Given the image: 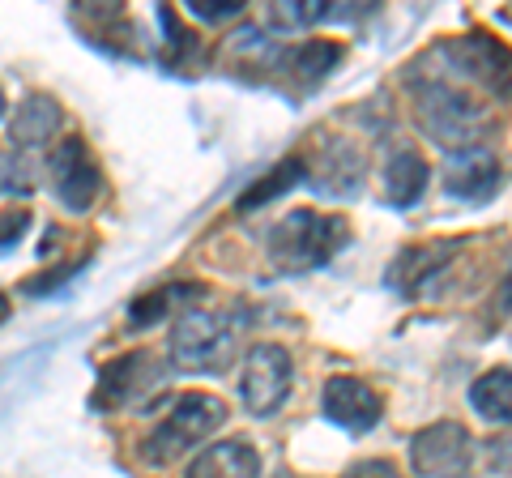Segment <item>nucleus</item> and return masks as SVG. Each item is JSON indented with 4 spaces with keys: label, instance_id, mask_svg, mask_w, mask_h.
<instances>
[{
    "label": "nucleus",
    "instance_id": "1",
    "mask_svg": "<svg viewBox=\"0 0 512 478\" xmlns=\"http://www.w3.org/2000/svg\"><path fill=\"white\" fill-rule=\"evenodd\" d=\"M410 94H414V116H419V129L440 141L444 150H474L478 141L491 133V111L474 99L470 90H461L457 82H448L444 73L410 77Z\"/></svg>",
    "mask_w": 512,
    "mask_h": 478
},
{
    "label": "nucleus",
    "instance_id": "2",
    "mask_svg": "<svg viewBox=\"0 0 512 478\" xmlns=\"http://www.w3.org/2000/svg\"><path fill=\"white\" fill-rule=\"evenodd\" d=\"M346 244H350V222L342 214H320V210H291L265 235L269 261H274L278 274L320 269L338 257Z\"/></svg>",
    "mask_w": 512,
    "mask_h": 478
},
{
    "label": "nucleus",
    "instance_id": "3",
    "mask_svg": "<svg viewBox=\"0 0 512 478\" xmlns=\"http://www.w3.org/2000/svg\"><path fill=\"white\" fill-rule=\"evenodd\" d=\"M227 402H222L218 393H184L175 397V406L163 414V423L154 427V432L146 436V461H154V466H167V461H175L180 453L197 449L201 440H210L222 423H227Z\"/></svg>",
    "mask_w": 512,
    "mask_h": 478
},
{
    "label": "nucleus",
    "instance_id": "4",
    "mask_svg": "<svg viewBox=\"0 0 512 478\" xmlns=\"http://www.w3.org/2000/svg\"><path fill=\"white\" fill-rule=\"evenodd\" d=\"M171 359L188 372H227L235 359V321L227 312L184 308L171 325Z\"/></svg>",
    "mask_w": 512,
    "mask_h": 478
},
{
    "label": "nucleus",
    "instance_id": "5",
    "mask_svg": "<svg viewBox=\"0 0 512 478\" xmlns=\"http://www.w3.org/2000/svg\"><path fill=\"white\" fill-rule=\"evenodd\" d=\"M436 56L448 60V73L483 86L495 99H512V47L508 43L483 35V30H470L461 39L440 43Z\"/></svg>",
    "mask_w": 512,
    "mask_h": 478
},
{
    "label": "nucleus",
    "instance_id": "6",
    "mask_svg": "<svg viewBox=\"0 0 512 478\" xmlns=\"http://www.w3.org/2000/svg\"><path fill=\"white\" fill-rule=\"evenodd\" d=\"M474 457L478 449H474L470 427H461L453 419L431 423L410 440V461L419 478H470Z\"/></svg>",
    "mask_w": 512,
    "mask_h": 478
},
{
    "label": "nucleus",
    "instance_id": "7",
    "mask_svg": "<svg viewBox=\"0 0 512 478\" xmlns=\"http://www.w3.org/2000/svg\"><path fill=\"white\" fill-rule=\"evenodd\" d=\"M167 363L154 350H128V355L111 359L99 372V389H94V410H124L141 406L150 393L163 389Z\"/></svg>",
    "mask_w": 512,
    "mask_h": 478
},
{
    "label": "nucleus",
    "instance_id": "8",
    "mask_svg": "<svg viewBox=\"0 0 512 478\" xmlns=\"http://www.w3.org/2000/svg\"><path fill=\"white\" fill-rule=\"evenodd\" d=\"M291 380H295V368H291V355L274 342H256L248 350V363H244V380H239V393H244V406L265 419L274 414L286 393H291Z\"/></svg>",
    "mask_w": 512,
    "mask_h": 478
},
{
    "label": "nucleus",
    "instance_id": "9",
    "mask_svg": "<svg viewBox=\"0 0 512 478\" xmlns=\"http://www.w3.org/2000/svg\"><path fill=\"white\" fill-rule=\"evenodd\" d=\"M52 188H56L64 210H73V214H86L94 205V197H99L103 175H99V163H94V154L86 150L82 137L56 141V150H52Z\"/></svg>",
    "mask_w": 512,
    "mask_h": 478
},
{
    "label": "nucleus",
    "instance_id": "10",
    "mask_svg": "<svg viewBox=\"0 0 512 478\" xmlns=\"http://www.w3.org/2000/svg\"><path fill=\"white\" fill-rule=\"evenodd\" d=\"M320 414L346 432H372L384 419V397L359 376H329L320 389Z\"/></svg>",
    "mask_w": 512,
    "mask_h": 478
},
{
    "label": "nucleus",
    "instance_id": "11",
    "mask_svg": "<svg viewBox=\"0 0 512 478\" xmlns=\"http://www.w3.org/2000/svg\"><path fill=\"white\" fill-rule=\"evenodd\" d=\"M461 239H431V244H406L384 269V278L397 295H419L431 278H440L448 265L457 261Z\"/></svg>",
    "mask_w": 512,
    "mask_h": 478
},
{
    "label": "nucleus",
    "instance_id": "12",
    "mask_svg": "<svg viewBox=\"0 0 512 478\" xmlns=\"http://www.w3.org/2000/svg\"><path fill=\"white\" fill-rule=\"evenodd\" d=\"M303 184H312L316 193H325V197L359 193L363 188V154H359V146H350L346 137L316 141V167H308V180Z\"/></svg>",
    "mask_w": 512,
    "mask_h": 478
},
{
    "label": "nucleus",
    "instance_id": "13",
    "mask_svg": "<svg viewBox=\"0 0 512 478\" xmlns=\"http://www.w3.org/2000/svg\"><path fill=\"white\" fill-rule=\"evenodd\" d=\"M495 188H500V158H495L487 146L461 150L448 158L444 167V193L457 201H487Z\"/></svg>",
    "mask_w": 512,
    "mask_h": 478
},
{
    "label": "nucleus",
    "instance_id": "14",
    "mask_svg": "<svg viewBox=\"0 0 512 478\" xmlns=\"http://www.w3.org/2000/svg\"><path fill=\"white\" fill-rule=\"evenodd\" d=\"M338 65H342V43H333V39H308V43H299V47H286V52H274V65H269V69L291 73L299 86H320Z\"/></svg>",
    "mask_w": 512,
    "mask_h": 478
},
{
    "label": "nucleus",
    "instance_id": "15",
    "mask_svg": "<svg viewBox=\"0 0 512 478\" xmlns=\"http://www.w3.org/2000/svg\"><path fill=\"white\" fill-rule=\"evenodd\" d=\"M184 478H261V457L248 440H218L192 457Z\"/></svg>",
    "mask_w": 512,
    "mask_h": 478
},
{
    "label": "nucleus",
    "instance_id": "16",
    "mask_svg": "<svg viewBox=\"0 0 512 478\" xmlns=\"http://www.w3.org/2000/svg\"><path fill=\"white\" fill-rule=\"evenodd\" d=\"M60 129V103L52 94H30V99L18 107V116H13V129H9V141L13 146H43V141H52V133Z\"/></svg>",
    "mask_w": 512,
    "mask_h": 478
},
{
    "label": "nucleus",
    "instance_id": "17",
    "mask_svg": "<svg viewBox=\"0 0 512 478\" xmlns=\"http://www.w3.org/2000/svg\"><path fill=\"white\" fill-rule=\"evenodd\" d=\"M384 188H389V201L397 205V210H406V205H414L423 197L427 188V163L414 150H397L389 158V167H384Z\"/></svg>",
    "mask_w": 512,
    "mask_h": 478
},
{
    "label": "nucleus",
    "instance_id": "18",
    "mask_svg": "<svg viewBox=\"0 0 512 478\" xmlns=\"http://www.w3.org/2000/svg\"><path fill=\"white\" fill-rule=\"evenodd\" d=\"M308 180V167H303V158L295 154V158H282V163L269 171V175H261L248 193H239V201H235V210L239 214H252V210H265L274 197H282L286 188H295V184H303Z\"/></svg>",
    "mask_w": 512,
    "mask_h": 478
},
{
    "label": "nucleus",
    "instance_id": "19",
    "mask_svg": "<svg viewBox=\"0 0 512 478\" xmlns=\"http://www.w3.org/2000/svg\"><path fill=\"white\" fill-rule=\"evenodd\" d=\"M474 410L491 423H512V368H491L470 389Z\"/></svg>",
    "mask_w": 512,
    "mask_h": 478
},
{
    "label": "nucleus",
    "instance_id": "20",
    "mask_svg": "<svg viewBox=\"0 0 512 478\" xmlns=\"http://www.w3.org/2000/svg\"><path fill=\"white\" fill-rule=\"evenodd\" d=\"M192 295H201V286H158V291L150 295H141L128 304V325L133 329H146L154 321H163V316L171 312V304H180V299H192Z\"/></svg>",
    "mask_w": 512,
    "mask_h": 478
},
{
    "label": "nucleus",
    "instance_id": "21",
    "mask_svg": "<svg viewBox=\"0 0 512 478\" xmlns=\"http://www.w3.org/2000/svg\"><path fill=\"white\" fill-rule=\"evenodd\" d=\"M188 13H197L201 22H231L244 13V5H239V0H192Z\"/></svg>",
    "mask_w": 512,
    "mask_h": 478
},
{
    "label": "nucleus",
    "instance_id": "22",
    "mask_svg": "<svg viewBox=\"0 0 512 478\" xmlns=\"http://www.w3.org/2000/svg\"><path fill=\"white\" fill-rule=\"evenodd\" d=\"M30 227V210H0V248H9V244H18V239L26 235Z\"/></svg>",
    "mask_w": 512,
    "mask_h": 478
},
{
    "label": "nucleus",
    "instance_id": "23",
    "mask_svg": "<svg viewBox=\"0 0 512 478\" xmlns=\"http://www.w3.org/2000/svg\"><path fill=\"white\" fill-rule=\"evenodd\" d=\"M346 478H402V474H397L389 461H359V466L350 470Z\"/></svg>",
    "mask_w": 512,
    "mask_h": 478
},
{
    "label": "nucleus",
    "instance_id": "24",
    "mask_svg": "<svg viewBox=\"0 0 512 478\" xmlns=\"http://www.w3.org/2000/svg\"><path fill=\"white\" fill-rule=\"evenodd\" d=\"M495 308H500V316H508V312H512V269H508L504 282H500V304H495Z\"/></svg>",
    "mask_w": 512,
    "mask_h": 478
},
{
    "label": "nucleus",
    "instance_id": "25",
    "mask_svg": "<svg viewBox=\"0 0 512 478\" xmlns=\"http://www.w3.org/2000/svg\"><path fill=\"white\" fill-rule=\"evenodd\" d=\"M5 111H9V99H5V90H0V120H5Z\"/></svg>",
    "mask_w": 512,
    "mask_h": 478
},
{
    "label": "nucleus",
    "instance_id": "26",
    "mask_svg": "<svg viewBox=\"0 0 512 478\" xmlns=\"http://www.w3.org/2000/svg\"><path fill=\"white\" fill-rule=\"evenodd\" d=\"M508 18H512V13H508Z\"/></svg>",
    "mask_w": 512,
    "mask_h": 478
}]
</instances>
